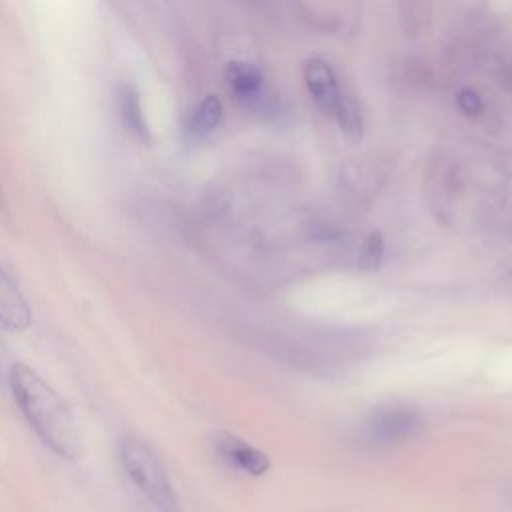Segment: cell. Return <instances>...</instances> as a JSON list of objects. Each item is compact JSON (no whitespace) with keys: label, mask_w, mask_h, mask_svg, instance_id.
<instances>
[{"label":"cell","mask_w":512,"mask_h":512,"mask_svg":"<svg viewBox=\"0 0 512 512\" xmlns=\"http://www.w3.org/2000/svg\"><path fill=\"white\" fill-rule=\"evenodd\" d=\"M118 114L120 120L124 124V128L138 140L146 142L150 138V130H148V122H146V114H144V106L140 100V92L136 90L134 84L124 82L118 86Z\"/></svg>","instance_id":"52a82bcc"},{"label":"cell","mask_w":512,"mask_h":512,"mask_svg":"<svg viewBox=\"0 0 512 512\" xmlns=\"http://www.w3.org/2000/svg\"><path fill=\"white\" fill-rule=\"evenodd\" d=\"M212 446L216 454L232 468L250 474V476H262L270 470V458L244 438L232 434V432H216L212 436Z\"/></svg>","instance_id":"277c9868"},{"label":"cell","mask_w":512,"mask_h":512,"mask_svg":"<svg viewBox=\"0 0 512 512\" xmlns=\"http://www.w3.org/2000/svg\"><path fill=\"white\" fill-rule=\"evenodd\" d=\"M384 256V236L380 230H372L358 252V268L364 272H374L380 268Z\"/></svg>","instance_id":"8fae6325"},{"label":"cell","mask_w":512,"mask_h":512,"mask_svg":"<svg viewBox=\"0 0 512 512\" xmlns=\"http://www.w3.org/2000/svg\"><path fill=\"white\" fill-rule=\"evenodd\" d=\"M4 204V200H2V188H0V206Z\"/></svg>","instance_id":"4fadbf2b"},{"label":"cell","mask_w":512,"mask_h":512,"mask_svg":"<svg viewBox=\"0 0 512 512\" xmlns=\"http://www.w3.org/2000/svg\"><path fill=\"white\" fill-rule=\"evenodd\" d=\"M332 114H334L340 130L350 140H360L362 138V128H364L362 114H360V108H358L356 100L350 94H346V92L340 94V100H338Z\"/></svg>","instance_id":"30bf717a"},{"label":"cell","mask_w":512,"mask_h":512,"mask_svg":"<svg viewBox=\"0 0 512 512\" xmlns=\"http://www.w3.org/2000/svg\"><path fill=\"white\" fill-rule=\"evenodd\" d=\"M456 104L466 116H478L484 108L482 96L472 88H460L456 94Z\"/></svg>","instance_id":"7c38bea8"},{"label":"cell","mask_w":512,"mask_h":512,"mask_svg":"<svg viewBox=\"0 0 512 512\" xmlns=\"http://www.w3.org/2000/svg\"><path fill=\"white\" fill-rule=\"evenodd\" d=\"M118 456L130 482L158 512H180V500L168 468L146 440L124 436L118 444Z\"/></svg>","instance_id":"7a4b0ae2"},{"label":"cell","mask_w":512,"mask_h":512,"mask_svg":"<svg viewBox=\"0 0 512 512\" xmlns=\"http://www.w3.org/2000/svg\"><path fill=\"white\" fill-rule=\"evenodd\" d=\"M422 428V416L412 406L390 404L374 410L364 426L366 436L374 444H398L418 434Z\"/></svg>","instance_id":"3957f363"},{"label":"cell","mask_w":512,"mask_h":512,"mask_svg":"<svg viewBox=\"0 0 512 512\" xmlns=\"http://www.w3.org/2000/svg\"><path fill=\"white\" fill-rule=\"evenodd\" d=\"M222 116H224L222 100L216 94H208L192 108L186 122V132L192 138H206L218 128V124L222 122Z\"/></svg>","instance_id":"9c48e42d"},{"label":"cell","mask_w":512,"mask_h":512,"mask_svg":"<svg viewBox=\"0 0 512 512\" xmlns=\"http://www.w3.org/2000/svg\"><path fill=\"white\" fill-rule=\"evenodd\" d=\"M302 78L316 106L322 112L332 114L342 94L332 66L322 58H308L302 66Z\"/></svg>","instance_id":"5b68a950"},{"label":"cell","mask_w":512,"mask_h":512,"mask_svg":"<svg viewBox=\"0 0 512 512\" xmlns=\"http://www.w3.org/2000/svg\"><path fill=\"white\" fill-rule=\"evenodd\" d=\"M8 386L22 416L44 446L64 460H74L80 452V434L66 400L24 362L10 366Z\"/></svg>","instance_id":"6da1fadb"},{"label":"cell","mask_w":512,"mask_h":512,"mask_svg":"<svg viewBox=\"0 0 512 512\" xmlns=\"http://www.w3.org/2000/svg\"><path fill=\"white\" fill-rule=\"evenodd\" d=\"M224 78L228 88L244 100L258 96L264 86L262 70L248 60H230L224 68Z\"/></svg>","instance_id":"ba28073f"},{"label":"cell","mask_w":512,"mask_h":512,"mask_svg":"<svg viewBox=\"0 0 512 512\" xmlns=\"http://www.w3.org/2000/svg\"><path fill=\"white\" fill-rule=\"evenodd\" d=\"M32 324V308L18 284L0 268V328L24 332Z\"/></svg>","instance_id":"8992f818"}]
</instances>
